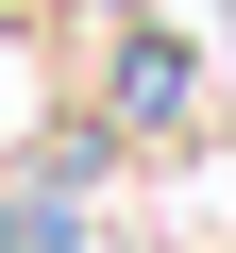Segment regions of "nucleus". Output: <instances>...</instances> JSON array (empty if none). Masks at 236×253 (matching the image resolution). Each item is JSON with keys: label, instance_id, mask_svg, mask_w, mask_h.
Segmentation results:
<instances>
[{"label": "nucleus", "instance_id": "nucleus-2", "mask_svg": "<svg viewBox=\"0 0 236 253\" xmlns=\"http://www.w3.org/2000/svg\"><path fill=\"white\" fill-rule=\"evenodd\" d=\"M0 253H68V219H34V203H0Z\"/></svg>", "mask_w": 236, "mask_h": 253}, {"label": "nucleus", "instance_id": "nucleus-1", "mask_svg": "<svg viewBox=\"0 0 236 253\" xmlns=\"http://www.w3.org/2000/svg\"><path fill=\"white\" fill-rule=\"evenodd\" d=\"M186 101H202V84H186V51H152V34H135V68H118V118H135V135H186Z\"/></svg>", "mask_w": 236, "mask_h": 253}]
</instances>
